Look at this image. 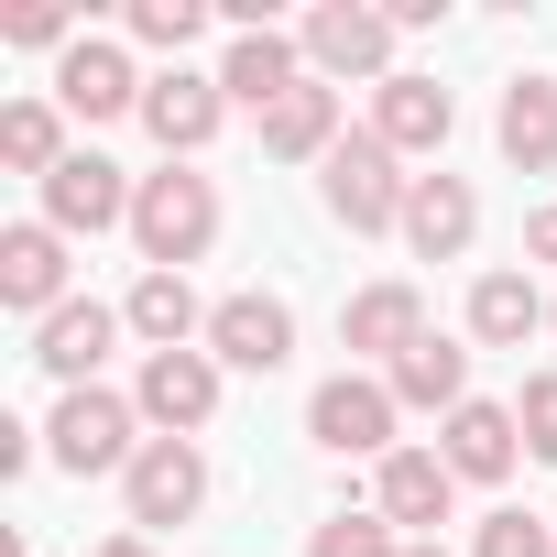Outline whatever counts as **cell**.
<instances>
[{"label": "cell", "mask_w": 557, "mask_h": 557, "mask_svg": "<svg viewBox=\"0 0 557 557\" xmlns=\"http://www.w3.org/2000/svg\"><path fill=\"white\" fill-rule=\"evenodd\" d=\"M318 197H329V219H339V230H361V240H372V230H405L416 175H405V153H394V143L361 121V132H350L329 164H318Z\"/></svg>", "instance_id": "6da1fadb"}, {"label": "cell", "mask_w": 557, "mask_h": 557, "mask_svg": "<svg viewBox=\"0 0 557 557\" xmlns=\"http://www.w3.org/2000/svg\"><path fill=\"white\" fill-rule=\"evenodd\" d=\"M437 459L459 470V481H503L513 459H524V426H513V405H492V394H470L448 426H437Z\"/></svg>", "instance_id": "d6986e66"}, {"label": "cell", "mask_w": 557, "mask_h": 557, "mask_svg": "<svg viewBox=\"0 0 557 557\" xmlns=\"http://www.w3.org/2000/svg\"><path fill=\"white\" fill-rule=\"evenodd\" d=\"M307 557H405V535H394L383 513H329V524L307 535Z\"/></svg>", "instance_id": "4316f807"}, {"label": "cell", "mask_w": 557, "mask_h": 557, "mask_svg": "<svg viewBox=\"0 0 557 557\" xmlns=\"http://www.w3.org/2000/svg\"><path fill=\"white\" fill-rule=\"evenodd\" d=\"M219 121H230V88H219V77H186V66H164V77L143 88V132L164 143V164L208 153V143H219Z\"/></svg>", "instance_id": "30bf717a"}, {"label": "cell", "mask_w": 557, "mask_h": 557, "mask_svg": "<svg viewBox=\"0 0 557 557\" xmlns=\"http://www.w3.org/2000/svg\"><path fill=\"white\" fill-rule=\"evenodd\" d=\"M383 383H394V405H416V416H437V426H448V416L470 405V350L426 329V339H416V350H405V361H394Z\"/></svg>", "instance_id": "7402d4cb"}, {"label": "cell", "mask_w": 557, "mask_h": 557, "mask_svg": "<svg viewBox=\"0 0 557 557\" xmlns=\"http://www.w3.org/2000/svg\"><path fill=\"white\" fill-rule=\"evenodd\" d=\"M513 426H524V448L557 470V372H524V394H513Z\"/></svg>", "instance_id": "f1b7e54d"}, {"label": "cell", "mask_w": 557, "mask_h": 557, "mask_svg": "<svg viewBox=\"0 0 557 557\" xmlns=\"http://www.w3.org/2000/svg\"><path fill=\"white\" fill-rule=\"evenodd\" d=\"M132 34H143L153 55H186V45L208 34V0H132Z\"/></svg>", "instance_id": "83f0119b"}, {"label": "cell", "mask_w": 557, "mask_h": 557, "mask_svg": "<svg viewBox=\"0 0 557 557\" xmlns=\"http://www.w3.org/2000/svg\"><path fill=\"white\" fill-rule=\"evenodd\" d=\"M99 557H153V535H110V546H99Z\"/></svg>", "instance_id": "1f68e13d"}, {"label": "cell", "mask_w": 557, "mask_h": 557, "mask_svg": "<svg viewBox=\"0 0 557 557\" xmlns=\"http://www.w3.org/2000/svg\"><path fill=\"white\" fill-rule=\"evenodd\" d=\"M546 329H557V296H546Z\"/></svg>", "instance_id": "836d02e7"}, {"label": "cell", "mask_w": 557, "mask_h": 557, "mask_svg": "<svg viewBox=\"0 0 557 557\" xmlns=\"http://www.w3.org/2000/svg\"><path fill=\"white\" fill-rule=\"evenodd\" d=\"M448 121H459V99H448L437 77H416V66H394V77L372 88V132H383L394 153H437Z\"/></svg>", "instance_id": "e0dca14e"}, {"label": "cell", "mask_w": 557, "mask_h": 557, "mask_svg": "<svg viewBox=\"0 0 557 557\" xmlns=\"http://www.w3.org/2000/svg\"><path fill=\"white\" fill-rule=\"evenodd\" d=\"M132 240H143V273H186V262H208V240H219V186L186 175V164L143 175V197H132Z\"/></svg>", "instance_id": "7a4b0ae2"}, {"label": "cell", "mask_w": 557, "mask_h": 557, "mask_svg": "<svg viewBox=\"0 0 557 557\" xmlns=\"http://www.w3.org/2000/svg\"><path fill=\"white\" fill-rule=\"evenodd\" d=\"M535 329H546L535 273H481V285H470V339H481V350H524Z\"/></svg>", "instance_id": "cb8c5ba5"}, {"label": "cell", "mask_w": 557, "mask_h": 557, "mask_svg": "<svg viewBox=\"0 0 557 557\" xmlns=\"http://www.w3.org/2000/svg\"><path fill=\"white\" fill-rule=\"evenodd\" d=\"M45 459H55V470H77V481L132 470V459H143V405H132V394H110V383H77V394L45 416Z\"/></svg>", "instance_id": "3957f363"}, {"label": "cell", "mask_w": 557, "mask_h": 557, "mask_svg": "<svg viewBox=\"0 0 557 557\" xmlns=\"http://www.w3.org/2000/svg\"><path fill=\"white\" fill-rule=\"evenodd\" d=\"M405 557H448V546H437V535H405Z\"/></svg>", "instance_id": "d6a6232c"}, {"label": "cell", "mask_w": 557, "mask_h": 557, "mask_svg": "<svg viewBox=\"0 0 557 557\" xmlns=\"http://www.w3.org/2000/svg\"><path fill=\"white\" fill-rule=\"evenodd\" d=\"M339 143H350V132H339V88H329V77H307L285 110H262V153H273V164H329Z\"/></svg>", "instance_id": "ffe728a7"}, {"label": "cell", "mask_w": 557, "mask_h": 557, "mask_svg": "<svg viewBox=\"0 0 557 557\" xmlns=\"http://www.w3.org/2000/svg\"><path fill=\"white\" fill-rule=\"evenodd\" d=\"M524 251H535V262H557V208H535V219H524Z\"/></svg>", "instance_id": "4dcf8cb0"}, {"label": "cell", "mask_w": 557, "mask_h": 557, "mask_svg": "<svg viewBox=\"0 0 557 557\" xmlns=\"http://www.w3.org/2000/svg\"><path fill=\"white\" fill-rule=\"evenodd\" d=\"M132 197H143V175H121L110 153H66V164L45 175V230H66V240H77V230H88V240H99V230H132Z\"/></svg>", "instance_id": "52a82bcc"}, {"label": "cell", "mask_w": 557, "mask_h": 557, "mask_svg": "<svg viewBox=\"0 0 557 557\" xmlns=\"http://www.w3.org/2000/svg\"><path fill=\"white\" fill-rule=\"evenodd\" d=\"M208 361H219V372H285V361H296V307L262 296V285L219 296V307H208Z\"/></svg>", "instance_id": "8992f818"}, {"label": "cell", "mask_w": 557, "mask_h": 557, "mask_svg": "<svg viewBox=\"0 0 557 557\" xmlns=\"http://www.w3.org/2000/svg\"><path fill=\"white\" fill-rule=\"evenodd\" d=\"M132 405H143L153 437H197V426L219 416V361H208V350H143Z\"/></svg>", "instance_id": "9c48e42d"}, {"label": "cell", "mask_w": 557, "mask_h": 557, "mask_svg": "<svg viewBox=\"0 0 557 557\" xmlns=\"http://www.w3.org/2000/svg\"><path fill=\"white\" fill-rule=\"evenodd\" d=\"M492 143H503L513 175H546V164H557V88H546V77H513L503 110H492Z\"/></svg>", "instance_id": "603a6c76"}, {"label": "cell", "mask_w": 557, "mask_h": 557, "mask_svg": "<svg viewBox=\"0 0 557 557\" xmlns=\"http://www.w3.org/2000/svg\"><path fill=\"white\" fill-rule=\"evenodd\" d=\"M121 329H132L121 307H99V296H66V307L34 329V361H45V372L77 394V383H99V361H110V339H121Z\"/></svg>", "instance_id": "2e32d148"}, {"label": "cell", "mask_w": 557, "mask_h": 557, "mask_svg": "<svg viewBox=\"0 0 557 557\" xmlns=\"http://www.w3.org/2000/svg\"><path fill=\"white\" fill-rule=\"evenodd\" d=\"M307 77H318L307 45H296V34H273V23H262V34H230V55H219V88H230L240 110H285Z\"/></svg>", "instance_id": "7c38bea8"}, {"label": "cell", "mask_w": 557, "mask_h": 557, "mask_svg": "<svg viewBox=\"0 0 557 557\" xmlns=\"http://www.w3.org/2000/svg\"><path fill=\"white\" fill-rule=\"evenodd\" d=\"M448 503H459V470H448L437 448H394V459L372 470V513H383L394 535H437Z\"/></svg>", "instance_id": "8fae6325"}, {"label": "cell", "mask_w": 557, "mask_h": 557, "mask_svg": "<svg viewBox=\"0 0 557 557\" xmlns=\"http://www.w3.org/2000/svg\"><path fill=\"white\" fill-rule=\"evenodd\" d=\"M405 240H416V262H459V251L481 240V197H470V175H416V197H405Z\"/></svg>", "instance_id": "ac0fdd59"}, {"label": "cell", "mask_w": 557, "mask_h": 557, "mask_svg": "<svg viewBox=\"0 0 557 557\" xmlns=\"http://www.w3.org/2000/svg\"><path fill=\"white\" fill-rule=\"evenodd\" d=\"M394 383L383 372H329L318 394H307V437L329 448V459H394Z\"/></svg>", "instance_id": "277c9868"}, {"label": "cell", "mask_w": 557, "mask_h": 557, "mask_svg": "<svg viewBox=\"0 0 557 557\" xmlns=\"http://www.w3.org/2000/svg\"><path fill=\"white\" fill-rule=\"evenodd\" d=\"M0 164L12 175H55L66 164V110L55 99H12L0 110Z\"/></svg>", "instance_id": "d4e9b609"}, {"label": "cell", "mask_w": 557, "mask_h": 557, "mask_svg": "<svg viewBox=\"0 0 557 557\" xmlns=\"http://www.w3.org/2000/svg\"><path fill=\"white\" fill-rule=\"evenodd\" d=\"M143 88H153V77H132V55L99 45V34L66 45V66H55V110H66V121H121V110H143Z\"/></svg>", "instance_id": "5bb4252c"}, {"label": "cell", "mask_w": 557, "mask_h": 557, "mask_svg": "<svg viewBox=\"0 0 557 557\" xmlns=\"http://www.w3.org/2000/svg\"><path fill=\"white\" fill-rule=\"evenodd\" d=\"M296 45H307L318 77H372V88H383L405 34H394V12H372V0H318V12L296 23Z\"/></svg>", "instance_id": "5b68a950"}, {"label": "cell", "mask_w": 557, "mask_h": 557, "mask_svg": "<svg viewBox=\"0 0 557 557\" xmlns=\"http://www.w3.org/2000/svg\"><path fill=\"white\" fill-rule=\"evenodd\" d=\"M121 503H132V535L186 524V513L208 503V459H197V437H143V459L121 470Z\"/></svg>", "instance_id": "ba28073f"}, {"label": "cell", "mask_w": 557, "mask_h": 557, "mask_svg": "<svg viewBox=\"0 0 557 557\" xmlns=\"http://www.w3.org/2000/svg\"><path fill=\"white\" fill-rule=\"evenodd\" d=\"M0 45H66V12L55 0H23V12H0Z\"/></svg>", "instance_id": "f546056e"}, {"label": "cell", "mask_w": 557, "mask_h": 557, "mask_svg": "<svg viewBox=\"0 0 557 557\" xmlns=\"http://www.w3.org/2000/svg\"><path fill=\"white\" fill-rule=\"evenodd\" d=\"M121 318H132L143 350H208V307H197L186 273H143V285L121 296Z\"/></svg>", "instance_id": "44dd1931"}, {"label": "cell", "mask_w": 557, "mask_h": 557, "mask_svg": "<svg viewBox=\"0 0 557 557\" xmlns=\"http://www.w3.org/2000/svg\"><path fill=\"white\" fill-rule=\"evenodd\" d=\"M0 307H23L34 329L66 307V230H45V219L0 230Z\"/></svg>", "instance_id": "4fadbf2b"}, {"label": "cell", "mask_w": 557, "mask_h": 557, "mask_svg": "<svg viewBox=\"0 0 557 557\" xmlns=\"http://www.w3.org/2000/svg\"><path fill=\"white\" fill-rule=\"evenodd\" d=\"M416 339H426V296H416V285H361V296L339 307V350H350V361H383V372H394Z\"/></svg>", "instance_id": "9a60e30c"}, {"label": "cell", "mask_w": 557, "mask_h": 557, "mask_svg": "<svg viewBox=\"0 0 557 557\" xmlns=\"http://www.w3.org/2000/svg\"><path fill=\"white\" fill-rule=\"evenodd\" d=\"M470 557H557V524H546V513H524V503H503V513H481V524H470Z\"/></svg>", "instance_id": "484cf974"}]
</instances>
